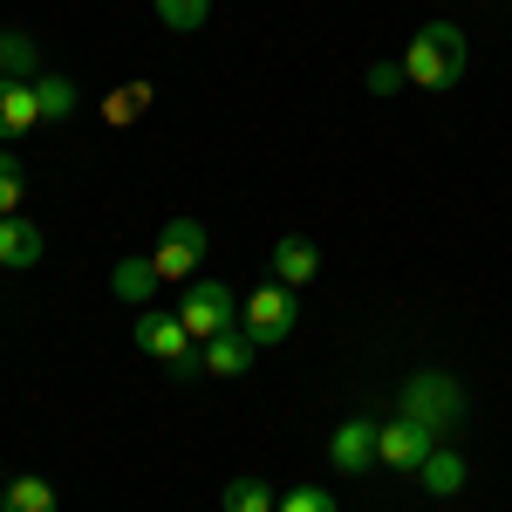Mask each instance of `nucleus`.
<instances>
[{
	"instance_id": "f257e3e1",
	"label": "nucleus",
	"mask_w": 512,
	"mask_h": 512,
	"mask_svg": "<svg viewBox=\"0 0 512 512\" xmlns=\"http://www.w3.org/2000/svg\"><path fill=\"white\" fill-rule=\"evenodd\" d=\"M465 62H472V48H465V28L458 21H424L410 48H403V82H417V89H451V82L465 76Z\"/></svg>"
},
{
	"instance_id": "f03ea898",
	"label": "nucleus",
	"mask_w": 512,
	"mask_h": 512,
	"mask_svg": "<svg viewBox=\"0 0 512 512\" xmlns=\"http://www.w3.org/2000/svg\"><path fill=\"white\" fill-rule=\"evenodd\" d=\"M465 390H458V376H444V369H410L403 376V417H417L424 431H458L465 424Z\"/></svg>"
},
{
	"instance_id": "7ed1b4c3",
	"label": "nucleus",
	"mask_w": 512,
	"mask_h": 512,
	"mask_svg": "<svg viewBox=\"0 0 512 512\" xmlns=\"http://www.w3.org/2000/svg\"><path fill=\"white\" fill-rule=\"evenodd\" d=\"M130 342L151 355V362H164L178 383H185V376H205V369H198V342L185 335V321L164 315V308H144V315H137V328H130Z\"/></svg>"
},
{
	"instance_id": "20e7f679",
	"label": "nucleus",
	"mask_w": 512,
	"mask_h": 512,
	"mask_svg": "<svg viewBox=\"0 0 512 512\" xmlns=\"http://www.w3.org/2000/svg\"><path fill=\"white\" fill-rule=\"evenodd\" d=\"M171 315L185 321V335H192V342H212V335L239 328V301H233V287H226V280H192V287H185V301H178Z\"/></svg>"
},
{
	"instance_id": "39448f33",
	"label": "nucleus",
	"mask_w": 512,
	"mask_h": 512,
	"mask_svg": "<svg viewBox=\"0 0 512 512\" xmlns=\"http://www.w3.org/2000/svg\"><path fill=\"white\" fill-rule=\"evenodd\" d=\"M294 287H280V280H267L260 294H246V308H239V328H246V342L253 349H274V342H287L294 335Z\"/></svg>"
},
{
	"instance_id": "423d86ee",
	"label": "nucleus",
	"mask_w": 512,
	"mask_h": 512,
	"mask_svg": "<svg viewBox=\"0 0 512 512\" xmlns=\"http://www.w3.org/2000/svg\"><path fill=\"white\" fill-rule=\"evenodd\" d=\"M198 260H205V226H198V219H164L158 246H151V267H158V280H192Z\"/></svg>"
},
{
	"instance_id": "0eeeda50",
	"label": "nucleus",
	"mask_w": 512,
	"mask_h": 512,
	"mask_svg": "<svg viewBox=\"0 0 512 512\" xmlns=\"http://www.w3.org/2000/svg\"><path fill=\"white\" fill-rule=\"evenodd\" d=\"M431 451H437V431H424V424H417V417H403V410H396V424L376 431V465H390V472L417 478V465H424Z\"/></svg>"
},
{
	"instance_id": "6e6552de",
	"label": "nucleus",
	"mask_w": 512,
	"mask_h": 512,
	"mask_svg": "<svg viewBox=\"0 0 512 512\" xmlns=\"http://www.w3.org/2000/svg\"><path fill=\"white\" fill-rule=\"evenodd\" d=\"M376 431H383V424H376V417H349V424H335V437H328V465H335V472H369V465H376Z\"/></svg>"
},
{
	"instance_id": "1a4fd4ad",
	"label": "nucleus",
	"mask_w": 512,
	"mask_h": 512,
	"mask_svg": "<svg viewBox=\"0 0 512 512\" xmlns=\"http://www.w3.org/2000/svg\"><path fill=\"white\" fill-rule=\"evenodd\" d=\"M253 342H246V328H226V335H212V342H198V369L205 376H246L253 369Z\"/></svg>"
},
{
	"instance_id": "9d476101",
	"label": "nucleus",
	"mask_w": 512,
	"mask_h": 512,
	"mask_svg": "<svg viewBox=\"0 0 512 512\" xmlns=\"http://www.w3.org/2000/svg\"><path fill=\"white\" fill-rule=\"evenodd\" d=\"M35 123H41L35 82H14V76H0V144H14V137H28Z\"/></svg>"
},
{
	"instance_id": "9b49d317",
	"label": "nucleus",
	"mask_w": 512,
	"mask_h": 512,
	"mask_svg": "<svg viewBox=\"0 0 512 512\" xmlns=\"http://www.w3.org/2000/svg\"><path fill=\"white\" fill-rule=\"evenodd\" d=\"M321 274V253H315V239H274V280L280 287H308V280Z\"/></svg>"
},
{
	"instance_id": "f8f14e48",
	"label": "nucleus",
	"mask_w": 512,
	"mask_h": 512,
	"mask_svg": "<svg viewBox=\"0 0 512 512\" xmlns=\"http://www.w3.org/2000/svg\"><path fill=\"white\" fill-rule=\"evenodd\" d=\"M164 280H158V267H151V253L144 260H117L110 267V294L117 301H130V308H151V294H158Z\"/></svg>"
},
{
	"instance_id": "ddd939ff",
	"label": "nucleus",
	"mask_w": 512,
	"mask_h": 512,
	"mask_svg": "<svg viewBox=\"0 0 512 512\" xmlns=\"http://www.w3.org/2000/svg\"><path fill=\"white\" fill-rule=\"evenodd\" d=\"M0 76H14V82L41 76V41L28 28H0Z\"/></svg>"
},
{
	"instance_id": "4468645a",
	"label": "nucleus",
	"mask_w": 512,
	"mask_h": 512,
	"mask_svg": "<svg viewBox=\"0 0 512 512\" xmlns=\"http://www.w3.org/2000/svg\"><path fill=\"white\" fill-rule=\"evenodd\" d=\"M417 485H424V492H431V499H458V492H465V458H458V451H444V444H437L431 458H424V465H417Z\"/></svg>"
},
{
	"instance_id": "2eb2a0df",
	"label": "nucleus",
	"mask_w": 512,
	"mask_h": 512,
	"mask_svg": "<svg viewBox=\"0 0 512 512\" xmlns=\"http://www.w3.org/2000/svg\"><path fill=\"white\" fill-rule=\"evenodd\" d=\"M41 260V226L35 219H0V267H35Z\"/></svg>"
},
{
	"instance_id": "dca6fc26",
	"label": "nucleus",
	"mask_w": 512,
	"mask_h": 512,
	"mask_svg": "<svg viewBox=\"0 0 512 512\" xmlns=\"http://www.w3.org/2000/svg\"><path fill=\"white\" fill-rule=\"evenodd\" d=\"M0 512H55V485L35 472L7 478V492H0Z\"/></svg>"
},
{
	"instance_id": "f3484780",
	"label": "nucleus",
	"mask_w": 512,
	"mask_h": 512,
	"mask_svg": "<svg viewBox=\"0 0 512 512\" xmlns=\"http://www.w3.org/2000/svg\"><path fill=\"white\" fill-rule=\"evenodd\" d=\"M35 103H41V123H69L76 117V82L69 76H35Z\"/></svg>"
},
{
	"instance_id": "a211bd4d",
	"label": "nucleus",
	"mask_w": 512,
	"mask_h": 512,
	"mask_svg": "<svg viewBox=\"0 0 512 512\" xmlns=\"http://www.w3.org/2000/svg\"><path fill=\"white\" fill-rule=\"evenodd\" d=\"M219 506L226 512H280V499H274L267 478H233V485L219 492Z\"/></svg>"
},
{
	"instance_id": "6ab92c4d",
	"label": "nucleus",
	"mask_w": 512,
	"mask_h": 512,
	"mask_svg": "<svg viewBox=\"0 0 512 512\" xmlns=\"http://www.w3.org/2000/svg\"><path fill=\"white\" fill-rule=\"evenodd\" d=\"M151 7H158V21L171 35H192V28H205V14H212V0H151Z\"/></svg>"
},
{
	"instance_id": "aec40b11",
	"label": "nucleus",
	"mask_w": 512,
	"mask_h": 512,
	"mask_svg": "<svg viewBox=\"0 0 512 512\" xmlns=\"http://www.w3.org/2000/svg\"><path fill=\"white\" fill-rule=\"evenodd\" d=\"M144 110H151V89H144V82H130V89H110V103H103V117H110V123H137Z\"/></svg>"
},
{
	"instance_id": "412c9836",
	"label": "nucleus",
	"mask_w": 512,
	"mask_h": 512,
	"mask_svg": "<svg viewBox=\"0 0 512 512\" xmlns=\"http://www.w3.org/2000/svg\"><path fill=\"white\" fill-rule=\"evenodd\" d=\"M21 192H28L21 158H14V151H0V219H14V212H21Z\"/></svg>"
},
{
	"instance_id": "4be33fe9",
	"label": "nucleus",
	"mask_w": 512,
	"mask_h": 512,
	"mask_svg": "<svg viewBox=\"0 0 512 512\" xmlns=\"http://www.w3.org/2000/svg\"><path fill=\"white\" fill-rule=\"evenodd\" d=\"M280 512H342V506H335L328 485H294V492L280 499Z\"/></svg>"
}]
</instances>
